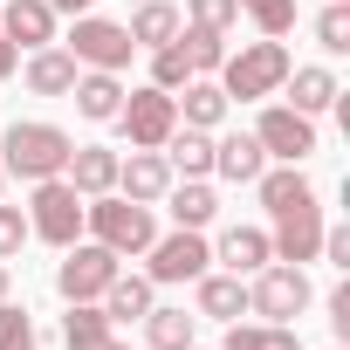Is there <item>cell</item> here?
I'll use <instances>...</instances> for the list:
<instances>
[{
    "label": "cell",
    "instance_id": "obj_1",
    "mask_svg": "<svg viewBox=\"0 0 350 350\" xmlns=\"http://www.w3.org/2000/svg\"><path fill=\"white\" fill-rule=\"evenodd\" d=\"M76 137L62 124H8V137H0V172H14V179H62Z\"/></svg>",
    "mask_w": 350,
    "mask_h": 350
},
{
    "label": "cell",
    "instance_id": "obj_2",
    "mask_svg": "<svg viewBox=\"0 0 350 350\" xmlns=\"http://www.w3.org/2000/svg\"><path fill=\"white\" fill-rule=\"evenodd\" d=\"M295 69V55L282 49V42H247L241 55H227L220 62V90H227V103H261V96H275L282 90V76Z\"/></svg>",
    "mask_w": 350,
    "mask_h": 350
},
{
    "label": "cell",
    "instance_id": "obj_3",
    "mask_svg": "<svg viewBox=\"0 0 350 350\" xmlns=\"http://www.w3.org/2000/svg\"><path fill=\"white\" fill-rule=\"evenodd\" d=\"M83 227H90V234H96L110 254H144V247L158 241L151 206H137V200H110V193L83 200Z\"/></svg>",
    "mask_w": 350,
    "mask_h": 350
},
{
    "label": "cell",
    "instance_id": "obj_4",
    "mask_svg": "<svg viewBox=\"0 0 350 350\" xmlns=\"http://www.w3.org/2000/svg\"><path fill=\"white\" fill-rule=\"evenodd\" d=\"M28 234L49 241V247H76V241H83V193H76L69 179H35Z\"/></svg>",
    "mask_w": 350,
    "mask_h": 350
},
{
    "label": "cell",
    "instance_id": "obj_5",
    "mask_svg": "<svg viewBox=\"0 0 350 350\" xmlns=\"http://www.w3.org/2000/svg\"><path fill=\"white\" fill-rule=\"evenodd\" d=\"M309 302H316V288H309V275L288 268V261H268V268H254V282H247V309H254L261 323H295Z\"/></svg>",
    "mask_w": 350,
    "mask_h": 350
},
{
    "label": "cell",
    "instance_id": "obj_6",
    "mask_svg": "<svg viewBox=\"0 0 350 350\" xmlns=\"http://www.w3.org/2000/svg\"><path fill=\"white\" fill-rule=\"evenodd\" d=\"M124 254H110L103 241H76V247H62V268H55V295L62 302H96L124 268H117Z\"/></svg>",
    "mask_w": 350,
    "mask_h": 350
},
{
    "label": "cell",
    "instance_id": "obj_7",
    "mask_svg": "<svg viewBox=\"0 0 350 350\" xmlns=\"http://www.w3.org/2000/svg\"><path fill=\"white\" fill-rule=\"evenodd\" d=\"M110 124H124L131 151H158L172 131H179V110H172V90L144 83V90H131V96L117 103V117H110Z\"/></svg>",
    "mask_w": 350,
    "mask_h": 350
},
{
    "label": "cell",
    "instance_id": "obj_8",
    "mask_svg": "<svg viewBox=\"0 0 350 350\" xmlns=\"http://www.w3.org/2000/svg\"><path fill=\"white\" fill-rule=\"evenodd\" d=\"M151 254V288H172V282H200L213 268V247L200 241V227H179V234H165L144 247Z\"/></svg>",
    "mask_w": 350,
    "mask_h": 350
},
{
    "label": "cell",
    "instance_id": "obj_9",
    "mask_svg": "<svg viewBox=\"0 0 350 350\" xmlns=\"http://www.w3.org/2000/svg\"><path fill=\"white\" fill-rule=\"evenodd\" d=\"M268 220H275V234H268L275 261H288V268L316 261V247H323V206H316V193L295 200V206H282V213H268Z\"/></svg>",
    "mask_w": 350,
    "mask_h": 350
},
{
    "label": "cell",
    "instance_id": "obj_10",
    "mask_svg": "<svg viewBox=\"0 0 350 350\" xmlns=\"http://www.w3.org/2000/svg\"><path fill=\"white\" fill-rule=\"evenodd\" d=\"M69 55H76V69H124L131 62V35H124V21H103V14H76V35H69Z\"/></svg>",
    "mask_w": 350,
    "mask_h": 350
},
{
    "label": "cell",
    "instance_id": "obj_11",
    "mask_svg": "<svg viewBox=\"0 0 350 350\" xmlns=\"http://www.w3.org/2000/svg\"><path fill=\"white\" fill-rule=\"evenodd\" d=\"M254 137H261V151H268V158H282V165H302V158H316V117H302V110H288V103L261 110Z\"/></svg>",
    "mask_w": 350,
    "mask_h": 350
},
{
    "label": "cell",
    "instance_id": "obj_12",
    "mask_svg": "<svg viewBox=\"0 0 350 350\" xmlns=\"http://www.w3.org/2000/svg\"><path fill=\"white\" fill-rule=\"evenodd\" d=\"M213 172H220L227 186H254L261 172H268L261 137H254V131H227V137H213Z\"/></svg>",
    "mask_w": 350,
    "mask_h": 350
},
{
    "label": "cell",
    "instance_id": "obj_13",
    "mask_svg": "<svg viewBox=\"0 0 350 350\" xmlns=\"http://www.w3.org/2000/svg\"><path fill=\"white\" fill-rule=\"evenodd\" d=\"M0 35L14 49H49L55 42V8L49 0H8V8H0Z\"/></svg>",
    "mask_w": 350,
    "mask_h": 350
},
{
    "label": "cell",
    "instance_id": "obj_14",
    "mask_svg": "<svg viewBox=\"0 0 350 350\" xmlns=\"http://www.w3.org/2000/svg\"><path fill=\"white\" fill-rule=\"evenodd\" d=\"M117 186H124V200H137V206L165 200V186H172L165 151H131V158H117Z\"/></svg>",
    "mask_w": 350,
    "mask_h": 350
},
{
    "label": "cell",
    "instance_id": "obj_15",
    "mask_svg": "<svg viewBox=\"0 0 350 350\" xmlns=\"http://www.w3.org/2000/svg\"><path fill=\"white\" fill-rule=\"evenodd\" d=\"M62 179H69L83 200L110 193V186H117V151H110V144H76V151H69V165H62Z\"/></svg>",
    "mask_w": 350,
    "mask_h": 350
},
{
    "label": "cell",
    "instance_id": "obj_16",
    "mask_svg": "<svg viewBox=\"0 0 350 350\" xmlns=\"http://www.w3.org/2000/svg\"><path fill=\"white\" fill-rule=\"evenodd\" d=\"M21 76H28V90H35V96H69L83 69H76V55H69V49H55V42H49V49H35V55H28V69H21Z\"/></svg>",
    "mask_w": 350,
    "mask_h": 350
},
{
    "label": "cell",
    "instance_id": "obj_17",
    "mask_svg": "<svg viewBox=\"0 0 350 350\" xmlns=\"http://www.w3.org/2000/svg\"><path fill=\"white\" fill-rule=\"evenodd\" d=\"M213 261H227V275H254V268H268V261H275V247H268V234H261V227H227V234H220V247H213Z\"/></svg>",
    "mask_w": 350,
    "mask_h": 350
},
{
    "label": "cell",
    "instance_id": "obj_18",
    "mask_svg": "<svg viewBox=\"0 0 350 350\" xmlns=\"http://www.w3.org/2000/svg\"><path fill=\"white\" fill-rule=\"evenodd\" d=\"M124 35H131V49H165L179 35V8H172V0H137V14L124 21Z\"/></svg>",
    "mask_w": 350,
    "mask_h": 350
},
{
    "label": "cell",
    "instance_id": "obj_19",
    "mask_svg": "<svg viewBox=\"0 0 350 350\" xmlns=\"http://www.w3.org/2000/svg\"><path fill=\"white\" fill-rule=\"evenodd\" d=\"M158 151H165L172 172H186V179H206V172H213V131H193L186 124V131H172Z\"/></svg>",
    "mask_w": 350,
    "mask_h": 350
},
{
    "label": "cell",
    "instance_id": "obj_20",
    "mask_svg": "<svg viewBox=\"0 0 350 350\" xmlns=\"http://www.w3.org/2000/svg\"><path fill=\"white\" fill-rule=\"evenodd\" d=\"M282 90H288V110H302V117H316V110H329V103L343 96L329 69H288V76H282Z\"/></svg>",
    "mask_w": 350,
    "mask_h": 350
},
{
    "label": "cell",
    "instance_id": "obj_21",
    "mask_svg": "<svg viewBox=\"0 0 350 350\" xmlns=\"http://www.w3.org/2000/svg\"><path fill=\"white\" fill-rule=\"evenodd\" d=\"M69 96H76V110H83L90 124H110V117H117V103H124V83H117L110 69H90V76H76V90H69Z\"/></svg>",
    "mask_w": 350,
    "mask_h": 350
},
{
    "label": "cell",
    "instance_id": "obj_22",
    "mask_svg": "<svg viewBox=\"0 0 350 350\" xmlns=\"http://www.w3.org/2000/svg\"><path fill=\"white\" fill-rule=\"evenodd\" d=\"M193 302H200V316L241 323V309H247V282H241V275H213V268H206V275H200V295H193Z\"/></svg>",
    "mask_w": 350,
    "mask_h": 350
},
{
    "label": "cell",
    "instance_id": "obj_23",
    "mask_svg": "<svg viewBox=\"0 0 350 350\" xmlns=\"http://www.w3.org/2000/svg\"><path fill=\"white\" fill-rule=\"evenodd\" d=\"M110 329H117V323H110L96 302H69V316H62V343H69V350H110V343H117Z\"/></svg>",
    "mask_w": 350,
    "mask_h": 350
},
{
    "label": "cell",
    "instance_id": "obj_24",
    "mask_svg": "<svg viewBox=\"0 0 350 350\" xmlns=\"http://www.w3.org/2000/svg\"><path fill=\"white\" fill-rule=\"evenodd\" d=\"M137 323H144V350H193V323H200V316H186V309H158V302H151Z\"/></svg>",
    "mask_w": 350,
    "mask_h": 350
},
{
    "label": "cell",
    "instance_id": "obj_25",
    "mask_svg": "<svg viewBox=\"0 0 350 350\" xmlns=\"http://www.w3.org/2000/svg\"><path fill=\"white\" fill-rule=\"evenodd\" d=\"M172 110H179L193 131H213V124L227 117V90H220V83H206V76H193V83H186V96H172Z\"/></svg>",
    "mask_w": 350,
    "mask_h": 350
},
{
    "label": "cell",
    "instance_id": "obj_26",
    "mask_svg": "<svg viewBox=\"0 0 350 350\" xmlns=\"http://www.w3.org/2000/svg\"><path fill=\"white\" fill-rule=\"evenodd\" d=\"M96 309H103L110 323H137V316L151 309V275H117V282L96 295Z\"/></svg>",
    "mask_w": 350,
    "mask_h": 350
},
{
    "label": "cell",
    "instance_id": "obj_27",
    "mask_svg": "<svg viewBox=\"0 0 350 350\" xmlns=\"http://www.w3.org/2000/svg\"><path fill=\"white\" fill-rule=\"evenodd\" d=\"M165 200H172V220H179V227H206V220L220 213V200H213V186H206V179L165 186Z\"/></svg>",
    "mask_w": 350,
    "mask_h": 350
},
{
    "label": "cell",
    "instance_id": "obj_28",
    "mask_svg": "<svg viewBox=\"0 0 350 350\" xmlns=\"http://www.w3.org/2000/svg\"><path fill=\"white\" fill-rule=\"evenodd\" d=\"M220 350H302V336L288 323H234Z\"/></svg>",
    "mask_w": 350,
    "mask_h": 350
},
{
    "label": "cell",
    "instance_id": "obj_29",
    "mask_svg": "<svg viewBox=\"0 0 350 350\" xmlns=\"http://www.w3.org/2000/svg\"><path fill=\"white\" fill-rule=\"evenodd\" d=\"M172 42H179V55H186L193 76H213L227 62V35H213V28H186V35H172Z\"/></svg>",
    "mask_w": 350,
    "mask_h": 350
},
{
    "label": "cell",
    "instance_id": "obj_30",
    "mask_svg": "<svg viewBox=\"0 0 350 350\" xmlns=\"http://www.w3.org/2000/svg\"><path fill=\"white\" fill-rule=\"evenodd\" d=\"M254 193H261V206H268V213H282V206L309 200V179H302V165H282V172H261Z\"/></svg>",
    "mask_w": 350,
    "mask_h": 350
},
{
    "label": "cell",
    "instance_id": "obj_31",
    "mask_svg": "<svg viewBox=\"0 0 350 350\" xmlns=\"http://www.w3.org/2000/svg\"><path fill=\"white\" fill-rule=\"evenodd\" d=\"M241 14H247L268 42H282V35L295 28V0H241Z\"/></svg>",
    "mask_w": 350,
    "mask_h": 350
},
{
    "label": "cell",
    "instance_id": "obj_32",
    "mask_svg": "<svg viewBox=\"0 0 350 350\" xmlns=\"http://www.w3.org/2000/svg\"><path fill=\"white\" fill-rule=\"evenodd\" d=\"M151 83H158V90H172V96H179V90L193 83V69H186L179 42H165V49H151Z\"/></svg>",
    "mask_w": 350,
    "mask_h": 350
},
{
    "label": "cell",
    "instance_id": "obj_33",
    "mask_svg": "<svg viewBox=\"0 0 350 350\" xmlns=\"http://www.w3.org/2000/svg\"><path fill=\"white\" fill-rule=\"evenodd\" d=\"M316 42L329 55H350V8H343V0H329V8L316 14Z\"/></svg>",
    "mask_w": 350,
    "mask_h": 350
},
{
    "label": "cell",
    "instance_id": "obj_34",
    "mask_svg": "<svg viewBox=\"0 0 350 350\" xmlns=\"http://www.w3.org/2000/svg\"><path fill=\"white\" fill-rule=\"evenodd\" d=\"M186 21H193V28H213V35H227V28L241 21V0H186Z\"/></svg>",
    "mask_w": 350,
    "mask_h": 350
},
{
    "label": "cell",
    "instance_id": "obj_35",
    "mask_svg": "<svg viewBox=\"0 0 350 350\" xmlns=\"http://www.w3.org/2000/svg\"><path fill=\"white\" fill-rule=\"evenodd\" d=\"M0 350H35V316L21 302H0Z\"/></svg>",
    "mask_w": 350,
    "mask_h": 350
},
{
    "label": "cell",
    "instance_id": "obj_36",
    "mask_svg": "<svg viewBox=\"0 0 350 350\" xmlns=\"http://www.w3.org/2000/svg\"><path fill=\"white\" fill-rule=\"evenodd\" d=\"M21 241H28V213L21 206H0V261H14Z\"/></svg>",
    "mask_w": 350,
    "mask_h": 350
},
{
    "label": "cell",
    "instance_id": "obj_37",
    "mask_svg": "<svg viewBox=\"0 0 350 350\" xmlns=\"http://www.w3.org/2000/svg\"><path fill=\"white\" fill-rule=\"evenodd\" d=\"M329 329H336V336H350V282H336V288H329Z\"/></svg>",
    "mask_w": 350,
    "mask_h": 350
},
{
    "label": "cell",
    "instance_id": "obj_38",
    "mask_svg": "<svg viewBox=\"0 0 350 350\" xmlns=\"http://www.w3.org/2000/svg\"><path fill=\"white\" fill-rule=\"evenodd\" d=\"M14 69H21V49H14V42H8V35H0V83H8V76H14Z\"/></svg>",
    "mask_w": 350,
    "mask_h": 350
},
{
    "label": "cell",
    "instance_id": "obj_39",
    "mask_svg": "<svg viewBox=\"0 0 350 350\" xmlns=\"http://www.w3.org/2000/svg\"><path fill=\"white\" fill-rule=\"evenodd\" d=\"M55 14H90V0H49Z\"/></svg>",
    "mask_w": 350,
    "mask_h": 350
},
{
    "label": "cell",
    "instance_id": "obj_40",
    "mask_svg": "<svg viewBox=\"0 0 350 350\" xmlns=\"http://www.w3.org/2000/svg\"><path fill=\"white\" fill-rule=\"evenodd\" d=\"M8 288H14V275H8V261H0V302H8Z\"/></svg>",
    "mask_w": 350,
    "mask_h": 350
},
{
    "label": "cell",
    "instance_id": "obj_41",
    "mask_svg": "<svg viewBox=\"0 0 350 350\" xmlns=\"http://www.w3.org/2000/svg\"><path fill=\"white\" fill-rule=\"evenodd\" d=\"M110 350H131V343H110Z\"/></svg>",
    "mask_w": 350,
    "mask_h": 350
},
{
    "label": "cell",
    "instance_id": "obj_42",
    "mask_svg": "<svg viewBox=\"0 0 350 350\" xmlns=\"http://www.w3.org/2000/svg\"><path fill=\"white\" fill-rule=\"evenodd\" d=\"M0 186H8V172H0Z\"/></svg>",
    "mask_w": 350,
    "mask_h": 350
},
{
    "label": "cell",
    "instance_id": "obj_43",
    "mask_svg": "<svg viewBox=\"0 0 350 350\" xmlns=\"http://www.w3.org/2000/svg\"><path fill=\"white\" fill-rule=\"evenodd\" d=\"M131 8H137V0H131Z\"/></svg>",
    "mask_w": 350,
    "mask_h": 350
},
{
    "label": "cell",
    "instance_id": "obj_44",
    "mask_svg": "<svg viewBox=\"0 0 350 350\" xmlns=\"http://www.w3.org/2000/svg\"><path fill=\"white\" fill-rule=\"evenodd\" d=\"M193 350H200V343H193Z\"/></svg>",
    "mask_w": 350,
    "mask_h": 350
}]
</instances>
